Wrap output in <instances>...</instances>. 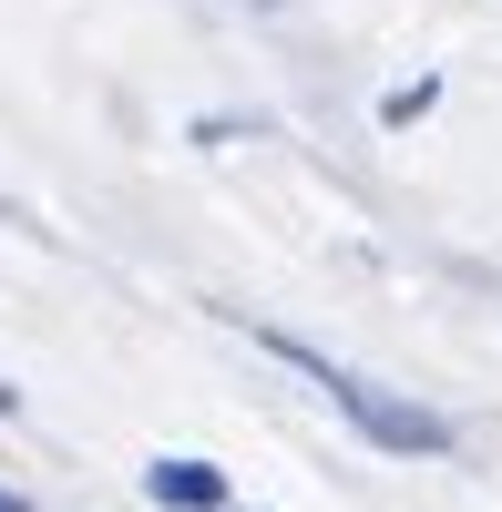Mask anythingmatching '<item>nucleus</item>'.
I'll use <instances>...</instances> for the list:
<instances>
[{
    "instance_id": "obj_1",
    "label": "nucleus",
    "mask_w": 502,
    "mask_h": 512,
    "mask_svg": "<svg viewBox=\"0 0 502 512\" xmlns=\"http://www.w3.org/2000/svg\"><path fill=\"white\" fill-rule=\"evenodd\" d=\"M267 349H277L287 369H308L318 390H328V410H349V420H359V441H380V451H400V461H441V451H451V420H441V410H421V400L380 390V379L339 369L328 349H308V338H267Z\"/></svg>"
},
{
    "instance_id": "obj_2",
    "label": "nucleus",
    "mask_w": 502,
    "mask_h": 512,
    "mask_svg": "<svg viewBox=\"0 0 502 512\" xmlns=\"http://www.w3.org/2000/svg\"><path fill=\"white\" fill-rule=\"evenodd\" d=\"M154 502H175V512H216L226 502V482H216V461H195V451H175V461H154Z\"/></svg>"
},
{
    "instance_id": "obj_3",
    "label": "nucleus",
    "mask_w": 502,
    "mask_h": 512,
    "mask_svg": "<svg viewBox=\"0 0 502 512\" xmlns=\"http://www.w3.org/2000/svg\"><path fill=\"white\" fill-rule=\"evenodd\" d=\"M0 512H21V502H11V492H0Z\"/></svg>"
}]
</instances>
